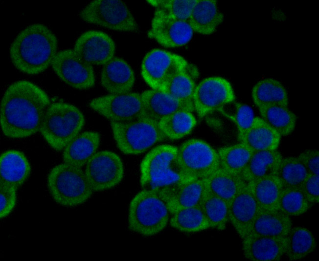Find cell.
<instances>
[{
	"instance_id": "6da1fadb",
	"label": "cell",
	"mask_w": 319,
	"mask_h": 261,
	"mask_svg": "<svg viewBox=\"0 0 319 261\" xmlns=\"http://www.w3.org/2000/svg\"><path fill=\"white\" fill-rule=\"evenodd\" d=\"M49 98L40 87L27 80L11 84L0 103L2 133L11 138L30 136L40 130Z\"/></svg>"
},
{
	"instance_id": "7a4b0ae2",
	"label": "cell",
	"mask_w": 319,
	"mask_h": 261,
	"mask_svg": "<svg viewBox=\"0 0 319 261\" xmlns=\"http://www.w3.org/2000/svg\"><path fill=\"white\" fill-rule=\"evenodd\" d=\"M56 36L46 25H29L21 31L11 44L10 58L20 71L36 75L46 70L57 54Z\"/></svg>"
},
{
	"instance_id": "3957f363",
	"label": "cell",
	"mask_w": 319,
	"mask_h": 261,
	"mask_svg": "<svg viewBox=\"0 0 319 261\" xmlns=\"http://www.w3.org/2000/svg\"><path fill=\"white\" fill-rule=\"evenodd\" d=\"M177 152V147L164 144L155 147L147 153L140 166V183L144 189L160 192L180 182L190 180L180 168Z\"/></svg>"
},
{
	"instance_id": "277c9868",
	"label": "cell",
	"mask_w": 319,
	"mask_h": 261,
	"mask_svg": "<svg viewBox=\"0 0 319 261\" xmlns=\"http://www.w3.org/2000/svg\"><path fill=\"white\" fill-rule=\"evenodd\" d=\"M170 214L167 204L158 192L143 189L130 202L129 228L142 236H153L165 229Z\"/></svg>"
},
{
	"instance_id": "5b68a950",
	"label": "cell",
	"mask_w": 319,
	"mask_h": 261,
	"mask_svg": "<svg viewBox=\"0 0 319 261\" xmlns=\"http://www.w3.org/2000/svg\"><path fill=\"white\" fill-rule=\"evenodd\" d=\"M85 122L84 115L77 107L56 102L48 107L40 131L52 149L60 151L79 134Z\"/></svg>"
},
{
	"instance_id": "8992f818",
	"label": "cell",
	"mask_w": 319,
	"mask_h": 261,
	"mask_svg": "<svg viewBox=\"0 0 319 261\" xmlns=\"http://www.w3.org/2000/svg\"><path fill=\"white\" fill-rule=\"evenodd\" d=\"M47 186L55 201L66 207L83 204L93 192L81 168L65 163L51 170L47 177Z\"/></svg>"
},
{
	"instance_id": "52a82bcc",
	"label": "cell",
	"mask_w": 319,
	"mask_h": 261,
	"mask_svg": "<svg viewBox=\"0 0 319 261\" xmlns=\"http://www.w3.org/2000/svg\"><path fill=\"white\" fill-rule=\"evenodd\" d=\"M110 122L116 145L126 154L143 153L166 138L159 123L148 119L139 118L127 122Z\"/></svg>"
},
{
	"instance_id": "ba28073f",
	"label": "cell",
	"mask_w": 319,
	"mask_h": 261,
	"mask_svg": "<svg viewBox=\"0 0 319 261\" xmlns=\"http://www.w3.org/2000/svg\"><path fill=\"white\" fill-rule=\"evenodd\" d=\"M84 22L120 32H137L138 26L126 4L120 0H95L79 14Z\"/></svg>"
},
{
	"instance_id": "9c48e42d",
	"label": "cell",
	"mask_w": 319,
	"mask_h": 261,
	"mask_svg": "<svg viewBox=\"0 0 319 261\" xmlns=\"http://www.w3.org/2000/svg\"><path fill=\"white\" fill-rule=\"evenodd\" d=\"M179 164L189 179H204L220 167L217 151L199 139L188 140L178 148Z\"/></svg>"
},
{
	"instance_id": "30bf717a",
	"label": "cell",
	"mask_w": 319,
	"mask_h": 261,
	"mask_svg": "<svg viewBox=\"0 0 319 261\" xmlns=\"http://www.w3.org/2000/svg\"><path fill=\"white\" fill-rule=\"evenodd\" d=\"M189 64L182 56L160 49H154L144 56L141 74L152 88L163 90L170 80Z\"/></svg>"
},
{
	"instance_id": "8fae6325",
	"label": "cell",
	"mask_w": 319,
	"mask_h": 261,
	"mask_svg": "<svg viewBox=\"0 0 319 261\" xmlns=\"http://www.w3.org/2000/svg\"><path fill=\"white\" fill-rule=\"evenodd\" d=\"M234 101L235 95L231 84L220 76L203 79L196 85L193 97L194 109L200 118L219 111Z\"/></svg>"
},
{
	"instance_id": "7c38bea8",
	"label": "cell",
	"mask_w": 319,
	"mask_h": 261,
	"mask_svg": "<svg viewBox=\"0 0 319 261\" xmlns=\"http://www.w3.org/2000/svg\"><path fill=\"white\" fill-rule=\"evenodd\" d=\"M90 107L109 120L122 122L141 118L143 111L141 94L127 92L109 94L92 99Z\"/></svg>"
},
{
	"instance_id": "4fadbf2b",
	"label": "cell",
	"mask_w": 319,
	"mask_h": 261,
	"mask_svg": "<svg viewBox=\"0 0 319 261\" xmlns=\"http://www.w3.org/2000/svg\"><path fill=\"white\" fill-rule=\"evenodd\" d=\"M53 70L65 83L80 90L89 89L95 84L92 65L73 49L58 51L51 63Z\"/></svg>"
},
{
	"instance_id": "5bb4252c",
	"label": "cell",
	"mask_w": 319,
	"mask_h": 261,
	"mask_svg": "<svg viewBox=\"0 0 319 261\" xmlns=\"http://www.w3.org/2000/svg\"><path fill=\"white\" fill-rule=\"evenodd\" d=\"M85 174L93 191H102L118 185L124 176V166L115 152H96L86 164Z\"/></svg>"
},
{
	"instance_id": "9a60e30c",
	"label": "cell",
	"mask_w": 319,
	"mask_h": 261,
	"mask_svg": "<svg viewBox=\"0 0 319 261\" xmlns=\"http://www.w3.org/2000/svg\"><path fill=\"white\" fill-rule=\"evenodd\" d=\"M193 33L187 21L170 17L156 9L148 35L163 47L175 48L187 44Z\"/></svg>"
},
{
	"instance_id": "2e32d148",
	"label": "cell",
	"mask_w": 319,
	"mask_h": 261,
	"mask_svg": "<svg viewBox=\"0 0 319 261\" xmlns=\"http://www.w3.org/2000/svg\"><path fill=\"white\" fill-rule=\"evenodd\" d=\"M73 50L91 65H104L114 57L115 44L106 33L89 30L77 38Z\"/></svg>"
},
{
	"instance_id": "e0dca14e",
	"label": "cell",
	"mask_w": 319,
	"mask_h": 261,
	"mask_svg": "<svg viewBox=\"0 0 319 261\" xmlns=\"http://www.w3.org/2000/svg\"><path fill=\"white\" fill-rule=\"evenodd\" d=\"M229 222L241 239L246 237L261 209L247 182L228 204Z\"/></svg>"
},
{
	"instance_id": "ac0fdd59",
	"label": "cell",
	"mask_w": 319,
	"mask_h": 261,
	"mask_svg": "<svg viewBox=\"0 0 319 261\" xmlns=\"http://www.w3.org/2000/svg\"><path fill=\"white\" fill-rule=\"evenodd\" d=\"M206 190L203 179L185 180L158 192L170 214L185 208L200 205Z\"/></svg>"
},
{
	"instance_id": "d6986e66",
	"label": "cell",
	"mask_w": 319,
	"mask_h": 261,
	"mask_svg": "<svg viewBox=\"0 0 319 261\" xmlns=\"http://www.w3.org/2000/svg\"><path fill=\"white\" fill-rule=\"evenodd\" d=\"M242 240L245 258L253 261H274L285 257L286 237L247 236Z\"/></svg>"
},
{
	"instance_id": "ffe728a7",
	"label": "cell",
	"mask_w": 319,
	"mask_h": 261,
	"mask_svg": "<svg viewBox=\"0 0 319 261\" xmlns=\"http://www.w3.org/2000/svg\"><path fill=\"white\" fill-rule=\"evenodd\" d=\"M101 84L110 94L129 92L133 88L135 76L133 70L124 59L114 57L103 65Z\"/></svg>"
},
{
	"instance_id": "44dd1931",
	"label": "cell",
	"mask_w": 319,
	"mask_h": 261,
	"mask_svg": "<svg viewBox=\"0 0 319 261\" xmlns=\"http://www.w3.org/2000/svg\"><path fill=\"white\" fill-rule=\"evenodd\" d=\"M31 170L30 163L23 152L6 151L0 155V183L17 189L29 177Z\"/></svg>"
},
{
	"instance_id": "7402d4cb",
	"label": "cell",
	"mask_w": 319,
	"mask_h": 261,
	"mask_svg": "<svg viewBox=\"0 0 319 261\" xmlns=\"http://www.w3.org/2000/svg\"><path fill=\"white\" fill-rule=\"evenodd\" d=\"M143 111L141 118L158 123L163 118L181 109L187 110L178 101L167 92L148 89L141 94Z\"/></svg>"
},
{
	"instance_id": "603a6c76",
	"label": "cell",
	"mask_w": 319,
	"mask_h": 261,
	"mask_svg": "<svg viewBox=\"0 0 319 261\" xmlns=\"http://www.w3.org/2000/svg\"><path fill=\"white\" fill-rule=\"evenodd\" d=\"M100 142V134L87 131L79 134L64 149V163L81 168L96 153Z\"/></svg>"
},
{
	"instance_id": "cb8c5ba5",
	"label": "cell",
	"mask_w": 319,
	"mask_h": 261,
	"mask_svg": "<svg viewBox=\"0 0 319 261\" xmlns=\"http://www.w3.org/2000/svg\"><path fill=\"white\" fill-rule=\"evenodd\" d=\"M224 20L215 0H198L187 21L193 31L204 35L214 33Z\"/></svg>"
},
{
	"instance_id": "d4e9b609",
	"label": "cell",
	"mask_w": 319,
	"mask_h": 261,
	"mask_svg": "<svg viewBox=\"0 0 319 261\" xmlns=\"http://www.w3.org/2000/svg\"><path fill=\"white\" fill-rule=\"evenodd\" d=\"M292 226L291 218L279 210L260 211L247 236L286 237Z\"/></svg>"
},
{
	"instance_id": "484cf974",
	"label": "cell",
	"mask_w": 319,
	"mask_h": 261,
	"mask_svg": "<svg viewBox=\"0 0 319 261\" xmlns=\"http://www.w3.org/2000/svg\"><path fill=\"white\" fill-rule=\"evenodd\" d=\"M281 138L261 117H255L251 127L238 139L254 152L277 150Z\"/></svg>"
},
{
	"instance_id": "4316f807",
	"label": "cell",
	"mask_w": 319,
	"mask_h": 261,
	"mask_svg": "<svg viewBox=\"0 0 319 261\" xmlns=\"http://www.w3.org/2000/svg\"><path fill=\"white\" fill-rule=\"evenodd\" d=\"M198 76L197 67L189 64L184 70L170 80L163 91L178 101L187 110L192 112L194 111L193 97Z\"/></svg>"
},
{
	"instance_id": "83f0119b",
	"label": "cell",
	"mask_w": 319,
	"mask_h": 261,
	"mask_svg": "<svg viewBox=\"0 0 319 261\" xmlns=\"http://www.w3.org/2000/svg\"><path fill=\"white\" fill-rule=\"evenodd\" d=\"M282 157L277 150L254 152L241 176L248 183L275 175Z\"/></svg>"
},
{
	"instance_id": "f1b7e54d",
	"label": "cell",
	"mask_w": 319,
	"mask_h": 261,
	"mask_svg": "<svg viewBox=\"0 0 319 261\" xmlns=\"http://www.w3.org/2000/svg\"><path fill=\"white\" fill-rule=\"evenodd\" d=\"M286 240L285 256L290 261L304 259L317 247L315 236L309 229L302 226H293Z\"/></svg>"
},
{
	"instance_id": "f546056e",
	"label": "cell",
	"mask_w": 319,
	"mask_h": 261,
	"mask_svg": "<svg viewBox=\"0 0 319 261\" xmlns=\"http://www.w3.org/2000/svg\"><path fill=\"white\" fill-rule=\"evenodd\" d=\"M203 179L206 191L222 198L228 204L246 183L242 176L232 174L220 167Z\"/></svg>"
},
{
	"instance_id": "4dcf8cb0",
	"label": "cell",
	"mask_w": 319,
	"mask_h": 261,
	"mask_svg": "<svg viewBox=\"0 0 319 261\" xmlns=\"http://www.w3.org/2000/svg\"><path fill=\"white\" fill-rule=\"evenodd\" d=\"M251 96L257 108L277 105L288 107L289 98L284 86L273 78H265L253 86Z\"/></svg>"
},
{
	"instance_id": "1f68e13d",
	"label": "cell",
	"mask_w": 319,
	"mask_h": 261,
	"mask_svg": "<svg viewBox=\"0 0 319 261\" xmlns=\"http://www.w3.org/2000/svg\"><path fill=\"white\" fill-rule=\"evenodd\" d=\"M247 183L261 211L278 210L279 199L282 188L276 175Z\"/></svg>"
},
{
	"instance_id": "d6a6232c",
	"label": "cell",
	"mask_w": 319,
	"mask_h": 261,
	"mask_svg": "<svg viewBox=\"0 0 319 261\" xmlns=\"http://www.w3.org/2000/svg\"><path fill=\"white\" fill-rule=\"evenodd\" d=\"M171 215V226L180 232L197 233L210 228L200 205L183 208Z\"/></svg>"
},
{
	"instance_id": "836d02e7",
	"label": "cell",
	"mask_w": 319,
	"mask_h": 261,
	"mask_svg": "<svg viewBox=\"0 0 319 261\" xmlns=\"http://www.w3.org/2000/svg\"><path fill=\"white\" fill-rule=\"evenodd\" d=\"M196 123V118L192 112L181 109L162 119L159 125L166 138L174 140L190 133Z\"/></svg>"
},
{
	"instance_id": "e575fe53",
	"label": "cell",
	"mask_w": 319,
	"mask_h": 261,
	"mask_svg": "<svg viewBox=\"0 0 319 261\" xmlns=\"http://www.w3.org/2000/svg\"><path fill=\"white\" fill-rule=\"evenodd\" d=\"M217 151L220 168L232 174L241 176L253 153L242 143L221 147Z\"/></svg>"
},
{
	"instance_id": "d590c367",
	"label": "cell",
	"mask_w": 319,
	"mask_h": 261,
	"mask_svg": "<svg viewBox=\"0 0 319 261\" xmlns=\"http://www.w3.org/2000/svg\"><path fill=\"white\" fill-rule=\"evenodd\" d=\"M258 109L261 118L281 137L288 136L294 130L297 117L288 107L272 105Z\"/></svg>"
},
{
	"instance_id": "8d00e7d4",
	"label": "cell",
	"mask_w": 319,
	"mask_h": 261,
	"mask_svg": "<svg viewBox=\"0 0 319 261\" xmlns=\"http://www.w3.org/2000/svg\"><path fill=\"white\" fill-rule=\"evenodd\" d=\"M210 227L224 230L229 222L228 203L222 198L205 191L200 204Z\"/></svg>"
},
{
	"instance_id": "74e56055",
	"label": "cell",
	"mask_w": 319,
	"mask_h": 261,
	"mask_svg": "<svg viewBox=\"0 0 319 261\" xmlns=\"http://www.w3.org/2000/svg\"><path fill=\"white\" fill-rule=\"evenodd\" d=\"M309 173L297 156L282 157L276 174L282 188L300 187Z\"/></svg>"
},
{
	"instance_id": "f35d334b",
	"label": "cell",
	"mask_w": 319,
	"mask_h": 261,
	"mask_svg": "<svg viewBox=\"0 0 319 261\" xmlns=\"http://www.w3.org/2000/svg\"><path fill=\"white\" fill-rule=\"evenodd\" d=\"M313 206L300 187L282 189L278 202V210L289 217L302 216Z\"/></svg>"
},
{
	"instance_id": "ab89813d",
	"label": "cell",
	"mask_w": 319,
	"mask_h": 261,
	"mask_svg": "<svg viewBox=\"0 0 319 261\" xmlns=\"http://www.w3.org/2000/svg\"><path fill=\"white\" fill-rule=\"evenodd\" d=\"M218 111L235 124L238 130V138L251 127L255 118L250 106L235 101L225 105Z\"/></svg>"
},
{
	"instance_id": "60d3db41",
	"label": "cell",
	"mask_w": 319,
	"mask_h": 261,
	"mask_svg": "<svg viewBox=\"0 0 319 261\" xmlns=\"http://www.w3.org/2000/svg\"><path fill=\"white\" fill-rule=\"evenodd\" d=\"M198 0H149L147 1L170 17L187 21Z\"/></svg>"
},
{
	"instance_id": "b9f144b4",
	"label": "cell",
	"mask_w": 319,
	"mask_h": 261,
	"mask_svg": "<svg viewBox=\"0 0 319 261\" xmlns=\"http://www.w3.org/2000/svg\"><path fill=\"white\" fill-rule=\"evenodd\" d=\"M17 188L0 183V218L8 216L14 208L17 199Z\"/></svg>"
},
{
	"instance_id": "7bdbcfd3",
	"label": "cell",
	"mask_w": 319,
	"mask_h": 261,
	"mask_svg": "<svg viewBox=\"0 0 319 261\" xmlns=\"http://www.w3.org/2000/svg\"><path fill=\"white\" fill-rule=\"evenodd\" d=\"M308 200L313 205L319 202V175L309 174L300 187Z\"/></svg>"
},
{
	"instance_id": "ee69618b",
	"label": "cell",
	"mask_w": 319,
	"mask_h": 261,
	"mask_svg": "<svg viewBox=\"0 0 319 261\" xmlns=\"http://www.w3.org/2000/svg\"><path fill=\"white\" fill-rule=\"evenodd\" d=\"M297 157L309 174L319 175V152L318 150H306Z\"/></svg>"
}]
</instances>
